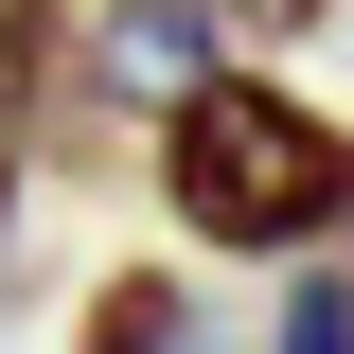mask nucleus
Wrapping results in <instances>:
<instances>
[{
    "label": "nucleus",
    "mask_w": 354,
    "mask_h": 354,
    "mask_svg": "<svg viewBox=\"0 0 354 354\" xmlns=\"http://www.w3.org/2000/svg\"><path fill=\"white\" fill-rule=\"evenodd\" d=\"M160 230L195 266L354 248V124L319 88H283V53H213V71L160 106Z\"/></svg>",
    "instance_id": "obj_1"
},
{
    "label": "nucleus",
    "mask_w": 354,
    "mask_h": 354,
    "mask_svg": "<svg viewBox=\"0 0 354 354\" xmlns=\"http://www.w3.org/2000/svg\"><path fill=\"white\" fill-rule=\"evenodd\" d=\"M230 36V0H88V71L124 88V106H177V88L213 71Z\"/></svg>",
    "instance_id": "obj_2"
},
{
    "label": "nucleus",
    "mask_w": 354,
    "mask_h": 354,
    "mask_svg": "<svg viewBox=\"0 0 354 354\" xmlns=\"http://www.w3.org/2000/svg\"><path fill=\"white\" fill-rule=\"evenodd\" d=\"M18 177H36V71L0 53V230H18Z\"/></svg>",
    "instance_id": "obj_5"
},
{
    "label": "nucleus",
    "mask_w": 354,
    "mask_h": 354,
    "mask_svg": "<svg viewBox=\"0 0 354 354\" xmlns=\"http://www.w3.org/2000/svg\"><path fill=\"white\" fill-rule=\"evenodd\" d=\"M266 354H354V266H337V248H301V301H283Z\"/></svg>",
    "instance_id": "obj_4"
},
{
    "label": "nucleus",
    "mask_w": 354,
    "mask_h": 354,
    "mask_svg": "<svg viewBox=\"0 0 354 354\" xmlns=\"http://www.w3.org/2000/svg\"><path fill=\"white\" fill-rule=\"evenodd\" d=\"M71 354H195V283L177 266H106L88 319H71Z\"/></svg>",
    "instance_id": "obj_3"
},
{
    "label": "nucleus",
    "mask_w": 354,
    "mask_h": 354,
    "mask_svg": "<svg viewBox=\"0 0 354 354\" xmlns=\"http://www.w3.org/2000/svg\"><path fill=\"white\" fill-rule=\"evenodd\" d=\"M319 18H337V0H230V36H266V53H283V36H319Z\"/></svg>",
    "instance_id": "obj_6"
}]
</instances>
